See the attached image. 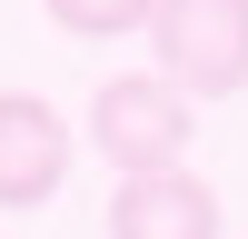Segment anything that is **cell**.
<instances>
[{"mask_svg":"<svg viewBox=\"0 0 248 239\" xmlns=\"http://www.w3.org/2000/svg\"><path fill=\"white\" fill-rule=\"evenodd\" d=\"M109 239H218V189L199 170H149L109 189Z\"/></svg>","mask_w":248,"mask_h":239,"instance_id":"4","label":"cell"},{"mask_svg":"<svg viewBox=\"0 0 248 239\" xmlns=\"http://www.w3.org/2000/svg\"><path fill=\"white\" fill-rule=\"evenodd\" d=\"M50 20L70 40H129V30L159 20V0H50Z\"/></svg>","mask_w":248,"mask_h":239,"instance_id":"5","label":"cell"},{"mask_svg":"<svg viewBox=\"0 0 248 239\" xmlns=\"http://www.w3.org/2000/svg\"><path fill=\"white\" fill-rule=\"evenodd\" d=\"M149 50H159V80L189 110L199 100H238L248 90V0H159Z\"/></svg>","mask_w":248,"mask_h":239,"instance_id":"2","label":"cell"},{"mask_svg":"<svg viewBox=\"0 0 248 239\" xmlns=\"http://www.w3.org/2000/svg\"><path fill=\"white\" fill-rule=\"evenodd\" d=\"M189 139H199V120H189V100H179L159 70H119V80H99V100H90V150L109 159L119 179L189 170Z\"/></svg>","mask_w":248,"mask_h":239,"instance_id":"1","label":"cell"},{"mask_svg":"<svg viewBox=\"0 0 248 239\" xmlns=\"http://www.w3.org/2000/svg\"><path fill=\"white\" fill-rule=\"evenodd\" d=\"M70 150H79L70 120H60L40 90H0V209H40V199H60Z\"/></svg>","mask_w":248,"mask_h":239,"instance_id":"3","label":"cell"}]
</instances>
